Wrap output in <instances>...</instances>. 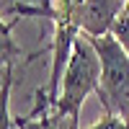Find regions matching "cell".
Listing matches in <instances>:
<instances>
[{"label": "cell", "mask_w": 129, "mask_h": 129, "mask_svg": "<svg viewBox=\"0 0 129 129\" xmlns=\"http://www.w3.org/2000/svg\"><path fill=\"white\" fill-rule=\"evenodd\" d=\"M98 90H101V57L93 49V44L80 34L62 75V90H59V101L54 111L62 116L80 119L83 101Z\"/></svg>", "instance_id": "1"}, {"label": "cell", "mask_w": 129, "mask_h": 129, "mask_svg": "<svg viewBox=\"0 0 129 129\" xmlns=\"http://www.w3.org/2000/svg\"><path fill=\"white\" fill-rule=\"evenodd\" d=\"M85 39L101 57V90L95 95L103 106V114H114L129 121V54L111 34Z\"/></svg>", "instance_id": "2"}, {"label": "cell", "mask_w": 129, "mask_h": 129, "mask_svg": "<svg viewBox=\"0 0 129 129\" xmlns=\"http://www.w3.org/2000/svg\"><path fill=\"white\" fill-rule=\"evenodd\" d=\"M126 0H83L75 21L85 36H109L119 21Z\"/></svg>", "instance_id": "3"}, {"label": "cell", "mask_w": 129, "mask_h": 129, "mask_svg": "<svg viewBox=\"0 0 129 129\" xmlns=\"http://www.w3.org/2000/svg\"><path fill=\"white\" fill-rule=\"evenodd\" d=\"M16 126H21V129H80V119L62 116L52 109V111H44L39 116H18Z\"/></svg>", "instance_id": "4"}, {"label": "cell", "mask_w": 129, "mask_h": 129, "mask_svg": "<svg viewBox=\"0 0 129 129\" xmlns=\"http://www.w3.org/2000/svg\"><path fill=\"white\" fill-rule=\"evenodd\" d=\"M21 21V16H13V21H3L0 18V70L16 64L18 57H23V49L16 44L13 39V26Z\"/></svg>", "instance_id": "5"}, {"label": "cell", "mask_w": 129, "mask_h": 129, "mask_svg": "<svg viewBox=\"0 0 129 129\" xmlns=\"http://www.w3.org/2000/svg\"><path fill=\"white\" fill-rule=\"evenodd\" d=\"M13 72H16V64L8 67V75H5V83H3V90H0V129H13L16 121L10 116V88H13Z\"/></svg>", "instance_id": "6"}, {"label": "cell", "mask_w": 129, "mask_h": 129, "mask_svg": "<svg viewBox=\"0 0 129 129\" xmlns=\"http://www.w3.org/2000/svg\"><path fill=\"white\" fill-rule=\"evenodd\" d=\"M111 36L119 41L121 49L129 54V0H126V5H124V10H121L119 21H116V26H114V31H111Z\"/></svg>", "instance_id": "7"}, {"label": "cell", "mask_w": 129, "mask_h": 129, "mask_svg": "<svg viewBox=\"0 0 129 129\" xmlns=\"http://www.w3.org/2000/svg\"><path fill=\"white\" fill-rule=\"evenodd\" d=\"M88 129H129V121L121 119V116H114V114H103V119Z\"/></svg>", "instance_id": "8"}, {"label": "cell", "mask_w": 129, "mask_h": 129, "mask_svg": "<svg viewBox=\"0 0 129 129\" xmlns=\"http://www.w3.org/2000/svg\"><path fill=\"white\" fill-rule=\"evenodd\" d=\"M80 5H83V0H57V3H54V10L62 13V16H72V18H75V13H78Z\"/></svg>", "instance_id": "9"}, {"label": "cell", "mask_w": 129, "mask_h": 129, "mask_svg": "<svg viewBox=\"0 0 129 129\" xmlns=\"http://www.w3.org/2000/svg\"><path fill=\"white\" fill-rule=\"evenodd\" d=\"M10 67H13V64H10ZM5 75H8V67H5V70H0V90H3V83H5Z\"/></svg>", "instance_id": "10"}, {"label": "cell", "mask_w": 129, "mask_h": 129, "mask_svg": "<svg viewBox=\"0 0 129 129\" xmlns=\"http://www.w3.org/2000/svg\"><path fill=\"white\" fill-rule=\"evenodd\" d=\"M13 121H16V119H13ZM16 129H21V126H16Z\"/></svg>", "instance_id": "11"}]
</instances>
